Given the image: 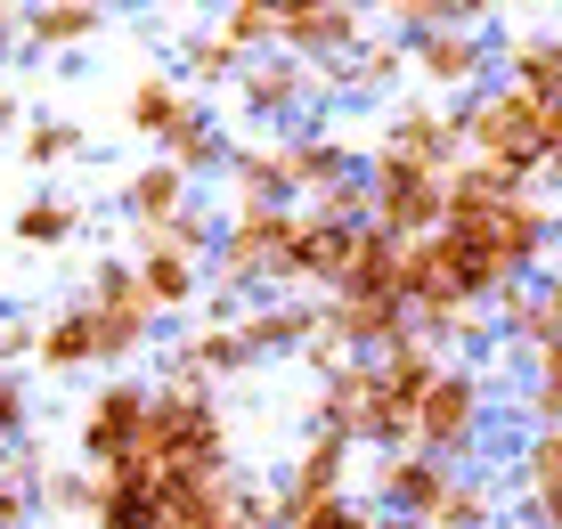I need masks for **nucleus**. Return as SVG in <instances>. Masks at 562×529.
Returning a JSON list of instances; mask_svg holds the SVG:
<instances>
[{"label": "nucleus", "instance_id": "2eb2a0df", "mask_svg": "<svg viewBox=\"0 0 562 529\" xmlns=\"http://www.w3.org/2000/svg\"><path fill=\"white\" fill-rule=\"evenodd\" d=\"M42 367L49 375H82V367H106V342H99V318H90V302L57 309L42 326Z\"/></svg>", "mask_w": 562, "mask_h": 529}, {"label": "nucleus", "instance_id": "2f4dec72", "mask_svg": "<svg viewBox=\"0 0 562 529\" xmlns=\"http://www.w3.org/2000/svg\"><path fill=\"white\" fill-rule=\"evenodd\" d=\"M221 33H228L245 57H254V49H278V9H269V0H237V9H221Z\"/></svg>", "mask_w": 562, "mask_h": 529}, {"label": "nucleus", "instance_id": "6ab92c4d", "mask_svg": "<svg viewBox=\"0 0 562 529\" xmlns=\"http://www.w3.org/2000/svg\"><path fill=\"white\" fill-rule=\"evenodd\" d=\"M310 98V66L302 57H254L245 66V106L254 114H294Z\"/></svg>", "mask_w": 562, "mask_h": 529}, {"label": "nucleus", "instance_id": "473e14b6", "mask_svg": "<svg viewBox=\"0 0 562 529\" xmlns=\"http://www.w3.org/2000/svg\"><path fill=\"white\" fill-rule=\"evenodd\" d=\"M383 514L375 505H359V497H326V505H310V514H294L285 529H375Z\"/></svg>", "mask_w": 562, "mask_h": 529}, {"label": "nucleus", "instance_id": "7c9ffc66", "mask_svg": "<svg viewBox=\"0 0 562 529\" xmlns=\"http://www.w3.org/2000/svg\"><path fill=\"white\" fill-rule=\"evenodd\" d=\"M400 66H408V42H359L342 57V90H383Z\"/></svg>", "mask_w": 562, "mask_h": 529}, {"label": "nucleus", "instance_id": "ddd939ff", "mask_svg": "<svg viewBox=\"0 0 562 529\" xmlns=\"http://www.w3.org/2000/svg\"><path fill=\"white\" fill-rule=\"evenodd\" d=\"M196 106H204V98L188 90L180 74H139V82H131V98H123V123L139 131L147 147H164V139H171V131H180Z\"/></svg>", "mask_w": 562, "mask_h": 529}, {"label": "nucleus", "instance_id": "c756f323", "mask_svg": "<svg viewBox=\"0 0 562 529\" xmlns=\"http://www.w3.org/2000/svg\"><path fill=\"white\" fill-rule=\"evenodd\" d=\"M16 245H66L74 228H82V204H66V195H33V204H16Z\"/></svg>", "mask_w": 562, "mask_h": 529}, {"label": "nucleus", "instance_id": "b1692460", "mask_svg": "<svg viewBox=\"0 0 562 529\" xmlns=\"http://www.w3.org/2000/svg\"><path fill=\"white\" fill-rule=\"evenodd\" d=\"M131 245H139V252H180V261H212V252H221V228H212L204 212H180V221L131 228Z\"/></svg>", "mask_w": 562, "mask_h": 529}, {"label": "nucleus", "instance_id": "39448f33", "mask_svg": "<svg viewBox=\"0 0 562 529\" xmlns=\"http://www.w3.org/2000/svg\"><path fill=\"white\" fill-rule=\"evenodd\" d=\"M294 221L302 212H228L221 221V285L228 293H261V285H285V261H294Z\"/></svg>", "mask_w": 562, "mask_h": 529}, {"label": "nucleus", "instance_id": "ea45409f", "mask_svg": "<svg viewBox=\"0 0 562 529\" xmlns=\"http://www.w3.org/2000/svg\"><path fill=\"white\" fill-rule=\"evenodd\" d=\"M538 521H547V529H562V497H554V505H547V514H538Z\"/></svg>", "mask_w": 562, "mask_h": 529}, {"label": "nucleus", "instance_id": "0eeeda50", "mask_svg": "<svg viewBox=\"0 0 562 529\" xmlns=\"http://www.w3.org/2000/svg\"><path fill=\"white\" fill-rule=\"evenodd\" d=\"M473 440H481V375L473 367H440V383L424 391V407H416V448L440 457V464H457Z\"/></svg>", "mask_w": 562, "mask_h": 529}, {"label": "nucleus", "instance_id": "1a4fd4ad", "mask_svg": "<svg viewBox=\"0 0 562 529\" xmlns=\"http://www.w3.org/2000/svg\"><path fill=\"white\" fill-rule=\"evenodd\" d=\"M342 473H351V440L310 424V440L294 448V464H285V481H278V514L294 521V514H310V505L342 497Z\"/></svg>", "mask_w": 562, "mask_h": 529}, {"label": "nucleus", "instance_id": "412c9836", "mask_svg": "<svg viewBox=\"0 0 562 529\" xmlns=\"http://www.w3.org/2000/svg\"><path fill=\"white\" fill-rule=\"evenodd\" d=\"M139 285H147V302L164 309V318H180V309H196V293H204V261H180V252H139Z\"/></svg>", "mask_w": 562, "mask_h": 529}, {"label": "nucleus", "instance_id": "f257e3e1", "mask_svg": "<svg viewBox=\"0 0 562 529\" xmlns=\"http://www.w3.org/2000/svg\"><path fill=\"white\" fill-rule=\"evenodd\" d=\"M147 464L155 481H221L228 473V424L212 391H155L147 407Z\"/></svg>", "mask_w": 562, "mask_h": 529}, {"label": "nucleus", "instance_id": "4468645a", "mask_svg": "<svg viewBox=\"0 0 562 529\" xmlns=\"http://www.w3.org/2000/svg\"><path fill=\"white\" fill-rule=\"evenodd\" d=\"M506 90L530 106H562V33H514L506 42Z\"/></svg>", "mask_w": 562, "mask_h": 529}, {"label": "nucleus", "instance_id": "f704fd0d", "mask_svg": "<svg viewBox=\"0 0 562 529\" xmlns=\"http://www.w3.org/2000/svg\"><path fill=\"white\" fill-rule=\"evenodd\" d=\"M9 359H42V326L0 318V367H9Z\"/></svg>", "mask_w": 562, "mask_h": 529}, {"label": "nucleus", "instance_id": "aec40b11", "mask_svg": "<svg viewBox=\"0 0 562 529\" xmlns=\"http://www.w3.org/2000/svg\"><path fill=\"white\" fill-rule=\"evenodd\" d=\"M99 25H106L99 0H42V9H25V42L33 49H74V42H90Z\"/></svg>", "mask_w": 562, "mask_h": 529}, {"label": "nucleus", "instance_id": "e433bc0d", "mask_svg": "<svg viewBox=\"0 0 562 529\" xmlns=\"http://www.w3.org/2000/svg\"><path fill=\"white\" fill-rule=\"evenodd\" d=\"M9 25H25V9H9V0H0V42H9Z\"/></svg>", "mask_w": 562, "mask_h": 529}, {"label": "nucleus", "instance_id": "393cba45", "mask_svg": "<svg viewBox=\"0 0 562 529\" xmlns=\"http://www.w3.org/2000/svg\"><path fill=\"white\" fill-rule=\"evenodd\" d=\"M164 164H171V171H188V180H196V171H228V147H221V131H212V114H204V106L164 139Z\"/></svg>", "mask_w": 562, "mask_h": 529}, {"label": "nucleus", "instance_id": "6e6552de", "mask_svg": "<svg viewBox=\"0 0 562 529\" xmlns=\"http://www.w3.org/2000/svg\"><path fill=\"white\" fill-rule=\"evenodd\" d=\"M367 9H351V0H278V49L285 57H351L359 42H367V25H359Z\"/></svg>", "mask_w": 562, "mask_h": 529}, {"label": "nucleus", "instance_id": "4be33fe9", "mask_svg": "<svg viewBox=\"0 0 562 529\" xmlns=\"http://www.w3.org/2000/svg\"><path fill=\"white\" fill-rule=\"evenodd\" d=\"M245 66H254V57H245L237 42H228L221 25H212V33H188V49H180V82H196V90L245 82Z\"/></svg>", "mask_w": 562, "mask_h": 529}, {"label": "nucleus", "instance_id": "4c0bfd02", "mask_svg": "<svg viewBox=\"0 0 562 529\" xmlns=\"http://www.w3.org/2000/svg\"><path fill=\"white\" fill-rule=\"evenodd\" d=\"M375 529H424V521H408V514H383Z\"/></svg>", "mask_w": 562, "mask_h": 529}, {"label": "nucleus", "instance_id": "20e7f679", "mask_svg": "<svg viewBox=\"0 0 562 529\" xmlns=\"http://www.w3.org/2000/svg\"><path fill=\"white\" fill-rule=\"evenodd\" d=\"M367 188H375V228L392 245H424V237L449 228V171H416V164L375 155V164H367Z\"/></svg>", "mask_w": 562, "mask_h": 529}, {"label": "nucleus", "instance_id": "72a5a7b5", "mask_svg": "<svg viewBox=\"0 0 562 529\" xmlns=\"http://www.w3.org/2000/svg\"><path fill=\"white\" fill-rule=\"evenodd\" d=\"M25 432H33V399H25V383L0 367V448H16Z\"/></svg>", "mask_w": 562, "mask_h": 529}, {"label": "nucleus", "instance_id": "c85d7f7f", "mask_svg": "<svg viewBox=\"0 0 562 529\" xmlns=\"http://www.w3.org/2000/svg\"><path fill=\"white\" fill-rule=\"evenodd\" d=\"M490 521H497V488L473 481V473H457L449 497L432 505V521H424V529H490Z\"/></svg>", "mask_w": 562, "mask_h": 529}, {"label": "nucleus", "instance_id": "f3484780", "mask_svg": "<svg viewBox=\"0 0 562 529\" xmlns=\"http://www.w3.org/2000/svg\"><path fill=\"white\" fill-rule=\"evenodd\" d=\"M285 180H294V204H318V195H335L342 180H351V155L326 139V131L285 139Z\"/></svg>", "mask_w": 562, "mask_h": 529}, {"label": "nucleus", "instance_id": "5701e85b", "mask_svg": "<svg viewBox=\"0 0 562 529\" xmlns=\"http://www.w3.org/2000/svg\"><path fill=\"white\" fill-rule=\"evenodd\" d=\"M33 497H42V514L49 521H99V505H106V473H42L33 481Z\"/></svg>", "mask_w": 562, "mask_h": 529}, {"label": "nucleus", "instance_id": "f8f14e48", "mask_svg": "<svg viewBox=\"0 0 562 529\" xmlns=\"http://www.w3.org/2000/svg\"><path fill=\"white\" fill-rule=\"evenodd\" d=\"M228 195H237L228 212H285V204H294V180H285V139H278V147H269V139L228 147Z\"/></svg>", "mask_w": 562, "mask_h": 529}, {"label": "nucleus", "instance_id": "f03ea898", "mask_svg": "<svg viewBox=\"0 0 562 529\" xmlns=\"http://www.w3.org/2000/svg\"><path fill=\"white\" fill-rule=\"evenodd\" d=\"M457 131H464V155H473V164L521 171V180L547 171V106H530V98L506 90V82H490L481 98H464Z\"/></svg>", "mask_w": 562, "mask_h": 529}, {"label": "nucleus", "instance_id": "a878e982", "mask_svg": "<svg viewBox=\"0 0 562 529\" xmlns=\"http://www.w3.org/2000/svg\"><path fill=\"white\" fill-rule=\"evenodd\" d=\"M521 359H530L521 416H530V432H547V424H562V342H538V350H521Z\"/></svg>", "mask_w": 562, "mask_h": 529}, {"label": "nucleus", "instance_id": "7ed1b4c3", "mask_svg": "<svg viewBox=\"0 0 562 529\" xmlns=\"http://www.w3.org/2000/svg\"><path fill=\"white\" fill-rule=\"evenodd\" d=\"M147 407H155V391L131 383V375H114V383L90 391L82 424H74L90 473H106V481H155V464H147Z\"/></svg>", "mask_w": 562, "mask_h": 529}, {"label": "nucleus", "instance_id": "9b49d317", "mask_svg": "<svg viewBox=\"0 0 562 529\" xmlns=\"http://www.w3.org/2000/svg\"><path fill=\"white\" fill-rule=\"evenodd\" d=\"M326 335V302H261V309H245L237 318V342H245V359H269V350H310Z\"/></svg>", "mask_w": 562, "mask_h": 529}, {"label": "nucleus", "instance_id": "dca6fc26", "mask_svg": "<svg viewBox=\"0 0 562 529\" xmlns=\"http://www.w3.org/2000/svg\"><path fill=\"white\" fill-rule=\"evenodd\" d=\"M123 212H131V228L180 221V212H188V171H171L164 155H147V164L123 180Z\"/></svg>", "mask_w": 562, "mask_h": 529}, {"label": "nucleus", "instance_id": "9d476101", "mask_svg": "<svg viewBox=\"0 0 562 529\" xmlns=\"http://www.w3.org/2000/svg\"><path fill=\"white\" fill-rule=\"evenodd\" d=\"M449 464L440 457H424V448H400V457H383V473H375V497H383V514H408V521H432V505L449 497Z\"/></svg>", "mask_w": 562, "mask_h": 529}, {"label": "nucleus", "instance_id": "58836bf2", "mask_svg": "<svg viewBox=\"0 0 562 529\" xmlns=\"http://www.w3.org/2000/svg\"><path fill=\"white\" fill-rule=\"evenodd\" d=\"M9 123H16V98H9V90H0V131H9Z\"/></svg>", "mask_w": 562, "mask_h": 529}, {"label": "nucleus", "instance_id": "423d86ee", "mask_svg": "<svg viewBox=\"0 0 562 529\" xmlns=\"http://www.w3.org/2000/svg\"><path fill=\"white\" fill-rule=\"evenodd\" d=\"M90 318H99V342H106V367H123V359H139V350L155 342V326H164V309L147 302V285H139V261H99L90 269Z\"/></svg>", "mask_w": 562, "mask_h": 529}, {"label": "nucleus", "instance_id": "c9c22d12", "mask_svg": "<svg viewBox=\"0 0 562 529\" xmlns=\"http://www.w3.org/2000/svg\"><path fill=\"white\" fill-rule=\"evenodd\" d=\"M547 180L562 188V106H547Z\"/></svg>", "mask_w": 562, "mask_h": 529}, {"label": "nucleus", "instance_id": "a211bd4d", "mask_svg": "<svg viewBox=\"0 0 562 529\" xmlns=\"http://www.w3.org/2000/svg\"><path fill=\"white\" fill-rule=\"evenodd\" d=\"M481 66H490V42H481V33H432V42H416V74L432 90H473Z\"/></svg>", "mask_w": 562, "mask_h": 529}, {"label": "nucleus", "instance_id": "cd10ccee", "mask_svg": "<svg viewBox=\"0 0 562 529\" xmlns=\"http://www.w3.org/2000/svg\"><path fill=\"white\" fill-rule=\"evenodd\" d=\"M16 155H25L33 171H57L82 155V123H66V114H33L25 131H16Z\"/></svg>", "mask_w": 562, "mask_h": 529}, {"label": "nucleus", "instance_id": "bb28decb", "mask_svg": "<svg viewBox=\"0 0 562 529\" xmlns=\"http://www.w3.org/2000/svg\"><path fill=\"white\" fill-rule=\"evenodd\" d=\"M514 473H521V488H530V505L547 514V505L562 497V424H547V432L521 440V464H514Z\"/></svg>", "mask_w": 562, "mask_h": 529}]
</instances>
